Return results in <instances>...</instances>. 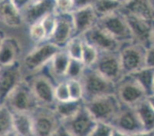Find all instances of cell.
<instances>
[{
    "label": "cell",
    "instance_id": "cell-34",
    "mask_svg": "<svg viewBox=\"0 0 154 136\" xmlns=\"http://www.w3.org/2000/svg\"><path fill=\"white\" fill-rule=\"evenodd\" d=\"M71 99L73 100H82L84 98V87L81 80H68Z\"/></svg>",
    "mask_w": 154,
    "mask_h": 136
},
{
    "label": "cell",
    "instance_id": "cell-29",
    "mask_svg": "<svg viewBox=\"0 0 154 136\" xmlns=\"http://www.w3.org/2000/svg\"><path fill=\"white\" fill-rule=\"evenodd\" d=\"M100 52L94 47L84 41L82 61L87 68H92L98 60Z\"/></svg>",
    "mask_w": 154,
    "mask_h": 136
},
{
    "label": "cell",
    "instance_id": "cell-46",
    "mask_svg": "<svg viewBox=\"0 0 154 136\" xmlns=\"http://www.w3.org/2000/svg\"><path fill=\"white\" fill-rule=\"evenodd\" d=\"M5 136H18V135L16 134H15V133L14 132V131H12V132L9 133V134H6V135H5Z\"/></svg>",
    "mask_w": 154,
    "mask_h": 136
},
{
    "label": "cell",
    "instance_id": "cell-6",
    "mask_svg": "<svg viewBox=\"0 0 154 136\" xmlns=\"http://www.w3.org/2000/svg\"><path fill=\"white\" fill-rule=\"evenodd\" d=\"M31 115L35 136H53L61 124L54 108L39 106Z\"/></svg>",
    "mask_w": 154,
    "mask_h": 136
},
{
    "label": "cell",
    "instance_id": "cell-25",
    "mask_svg": "<svg viewBox=\"0 0 154 136\" xmlns=\"http://www.w3.org/2000/svg\"><path fill=\"white\" fill-rule=\"evenodd\" d=\"M139 84L145 92L146 97L153 94L154 68L144 67L133 74H128Z\"/></svg>",
    "mask_w": 154,
    "mask_h": 136
},
{
    "label": "cell",
    "instance_id": "cell-27",
    "mask_svg": "<svg viewBox=\"0 0 154 136\" xmlns=\"http://www.w3.org/2000/svg\"><path fill=\"white\" fill-rule=\"evenodd\" d=\"M122 6L123 4L117 0H95L92 4V7L98 19L117 12Z\"/></svg>",
    "mask_w": 154,
    "mask_h": 136
},
{
    "label": "cell",
    "instance_id": "cell-28",
    "mask_svg": "<svg viewBox=\"0 0 154 136\" xmlns=\"http://www.w3.org/2000/svg\"><path fill=\"white\" fill-rule=\"evenodd\" d=\"M13 131V113L6 105L0 106V136Z\"/></svg>",
    "mask_w": 154,
    "mask_h": 136
},
{
    "label": "cell",
    "instance_id": "cell-5",
    "mask_svg": "<svg viewBox=\"0 0 154 136\" xmlns=\"http://www.w3.org/2000/svg\"><path fill=\"white\" fill-rule=\"evenodd\" d=\"M61 49L49 41L38 44L25 57L23 66L25 69L34 74L38 73L44 67L48 65L51 59Z\"/></svg>",
    "mask_w": 154,
    "mask_h": 136
},
{
    "label": "cell",
    "instance_id": "cell-22",
    "mask_svg": "<svg viewBox=\"0 0 154 136\" xmlns=\"http://www.w3.org/2000/svg\"><path fill=\"white\" fill-rule=\"evenodd\" d=\"M70 61L71 57L66 50L61 49L53 57L48 65L50 67V73L57 79L61 80V81L64 80Z\"/></svg>",
    "mask_w": 154,
    "mask_h": 136
},
{
    "label": "cell",
    "instance_id": "cell-32",
    "mask_svg": "<svg viewBox=\"0 0 154 136\" xmlns=\"http://www.w3.org/2000/svg\"><path fill=\"white\" fill-rule=\"evenodd\" d=\"M29 35L31 40L37 44H42L48 41L47 34L40 22L29 26Z\"/></svg>",
    "mask_w": 154,
    "mask_h": 136
},
{
    "label": "cell",
    "instance_id": "cell-26",
    "mask_svg": "<svg viewBox=\"0 0 154 136\" xmlns=\"http://www.w3.org/2000/svg\"><path fill=\"white\" fill-rule=\"evenodd\" d=\"M143 130L154 131V109L146 101V98L135 106Z\"/></svg>",
    "mask_w": 154,
    "mask_h": 136
},
{
    "label": "cell",
    "instance_id": "cell-48",
    "mask_svg": "<svg viewBox=\"0 0 154 136\" xmlns=\"http://www.w3.org/2000/svg\"><path fill=\"white\" fill-rule=\"evenodd\" d=\"M152 45H154V31H153V33H152Z\"/></svg>",
    "mask_w": 154,
    "mask_h": 136
},
{
    "label": "cell",
    "instance_id": "cell-37",
    "mask_svg": "<svg viewBox=\"0 0 154 136\" xmlns=\"http://www.w3.org/2000/svg\"><path fill=\"white\" fill-rule=\"evenodd\" d=\"M56 19H57V16H56V13L54 12V13L48 15L47 16L45 17L44 19L40 22L42 25H43V27H44L45 30L46 32V34H47L48 40L51 37V34H52L54 27H55Z\"/></svg>",
    "mask_w": 154,
    "mask_h": 136
},
{
    "label": "cell",
    "instance_id": "cell-43",
    "mask_svg": "<svg viewBox=\"0 0 154 136\" xmlns=\"http://www.w3.org/2000/svg\"><path fill=\"white\" fill-rule=\"evenodd\" d=\"M111 136H131V134H128V133L127 132H124V131H121V130L117 129V128L113 127V132H112Z\"/></svg>",
    "mask_w": 154,
    "mask_h": 136
},
{
    "label": "cell",
    "instance_id": "cell-18",
    "mask_svg": "<svg viewBox=\"0 0 154 136\" xmlns=\"http://www.w3.org/2000/svg\"><path fill=\"white\" fill-rule=\"evenodd\" d=\"M55 12V0L32 2L22 12L24 22L29 26L41 22L48 15Z\"/></svg>",
    "mask_w": 154,
    "mask_h": 136
},
{
    "label": "cell",
    "instance_id": "cell-19",
    "mask_svg": "<svg viewBox=\"0 0 154 136\" xmlns=\"http://www.w3.org/2000/svg\"><path fill=\"white\" fill-rule=\"evenodd\" d=\"M20 43L15 38L6 36L0 47V66H9L19 61Z\"/></svg>",
    "mask_w": 154,
    "mask_h": 136
},
{
    "label": "cell",
    "instance_id": "cell-23",
    "mask_svg": "<svg viewBox=\"0 0 154 136\" xmlns=\"http://www.w3.org/2000/svg\"><path fill=\"white\" fill-rule=\"evenodd\" d=\"M13 113V131L18 136H35L31 113Z\"/></svg>",
    "mask_w": 154,
    "mask_h": 136
},
{
    "label": "cell",
    "instance_id": "cell-30",
    "mask_svg": "<svg viewBox=\"0 0 154 136\" xmlns=\"http://www.w3.org/2000/svg\"><path fill=\"white\" fill-rule=\"evenodd\" d=\"M83 46L84 40L82 37H73L68 41L64 50H66L71 59L82 61Z\"/></svg>",
    "mask_w": 154,
    "mask_h": 136
},
{
    "label": "cell",
    "instance_id": "cell-44",
    "mask_svg": "<svg viewBox=\"0 0 154 136\" xmlns=\"http://www.w3.org/2000/svg\"><path fill=\"white\" fill-rule=\"evenodd\" d=\"M146 101L148 102L149 105H150L151 107L154 109V94L149 95L146 97Z\"/></svg>",
    "mask_w": 154,
    "mask_h": 136
},
{
    "label": "cell",
    "instance_id": "cell-31",
    "mask_svg": "<svg viewBox=\"0 0 154 136\" xmlns=\"http://www.w3.org/2000/svg\"><path fill=\"white\" fill-rule=\"evenodd\" d=\"M86 68L82 61L71 59L67 70L65 80H82Z\"/></svg>",
    "mask_w": 154,
    "mask_h": 136
},
{
    "label": "cell",
    "instance_id": "cell-8",
    "mask_svg": "<svg viewBox=\"0 0 154 136\" xmlns=\"http://www.w3.org/2000/svg\"><path fill=\"white\" fill-rule=\"evenodd\" d=\"M32 88L39 106L54 108L56 103L54 86L48 76L38 73L25 77Z\"/></svg>",
    "mask_w": 154,
    "mask_h": 136
},
{
    "label": "cell",
    "instance_id": "cell-14",
    "mask_svg": "<svg viewBox=\"0 0 154 136\" xmlns=\"http://www.w3.org/2000/svg\"><path fill=\"white\" fill-rule=\"evenodd\" d=\"M61 123L75 136H89L97 121L84 105L75 116Z\"/></svg>",
    "mask_w": 154,
    "mask_h": 136
},
{
    "label": "cell",
    "instance_id": "cell-9",
    "mask_svg": "<svg viewBox=\"0 0 154 136\" xmlns=\"http://www.w3.org/2000/svg\"><path fill=\"white\" fill-rule=\"evenodd\" d=\"M83 40L100 53L119 52L121 44L97 24L82 36Z\"/></svg>",
    "mask_w": 154,
    "mask_h": 136
},
{
    "label": "cell",
    "instance_id": "cell-51",
    "mask_svg": "<svg viewBox=\"0 0 154 136\" xmlns=\"http://www.w3.org/2000/svg\"></svg>",
    "mask_w": 154,
    "mask_h": 136
},
{
    "label": "cell",
    "instance_id": "cell-3",
    "mask_svg": "<svg viewBox=\"0 0 154 136\" xmlns=\"http://www.w3.org/2000/svg\"><path fill=\"white\" fill-rule=\"evenodd\" d=\"M5 105L12 113H31L39 106L34 92L25 78L11 92Z\"/></svg>",
    "mask_w": 154,
    "mask_h": 136
},
{
    "label": "cell",
    "instance_id": "cell-20",
    "mask_svg": "<svg viewBox=\"0 0 154 136\" xmlns=\"http://www.w3.org/2000/svg\"><path fill=\"white\" fill-rule=\"evenodd\" d=\"M120 10L154 22V6L150 0H129Z\"/></svg>",
    "mask_w": 154,
    "mask_h": 136
},
{
    "label": "cell",
    "instance_id": "cell-50",
    "mask_svg": "<svg viewBox=\"0 0 154 136\" xmlns=\"http://www.w3.org/2000/svg\"><path fill=\"white\" fill-rule=\"evenodd\" d=\"M153 94H154V83H153Z\"/></svg>",
    "mask_w": 154,
    "mask_h": 136
},
{
    "label": "cell",
    "instance_id": "cell-39",
    "mask_svg": "<svg viewBox=\"0 0 154 136\" xmlns=\"http://www.w3.org/2000/svg\"><path fill=\"white\" fill-rule=\"evenodd\" d=\"M11 1L22 12L32 3V0H11Z\"/></svg>",
    "mask_w": 154,
    "mask_h": 136
},
{
    "label": "cell",
    "instance_id": "cell-1",
    "mask_svg": "<svg viewBox=\"0 0 154 136\" xmlns=\"http://www.w3.org/2000/svg\"><path fill=\"white\" fill-rule=\"evenodd\" d=\"M84 102L110 94H117V85L99 74L94 68H86L82 78Z\"/></svg>",
    "mask_w": 154,
    "mask_h": 136
},
{
    "label": "cell",
    "instance_id": "cell-11",
    "mask_svg": "<svg viewBox=\"0 0 154 136\" xmlns=\"http://www.w3.org/2000/svg\"><path fill=\"white\" fill-rule=\"evenodd\" d=\"M117 85V96L123 105L135 107L146 98L142 87L130 75L124 76Z\"/></svg>",
    "mask_w": 154,
    "mask_h": 136
},
{
    "label": "cell",
    "instance_id": "cell-24",
    "mask_svg": "<svg viewBox=\"0 0 154 136\" xmlns=\"http://www.w3.org/2000/svg\"><path fill=\"white\" fill-rule=\"evenodd\" d=\"M85 105L83 99L73 100L70 99L65 102H56L54 109L61 122L75 116Z\"/></svg>",
    "mask_w": 154,
    "mask_h": 136
},
{
    "label": "cell",
    "instance_id": "cell-33",
    "mask_svg": "<svg viewBox=\"0 0 154 136\" xmlns=\"http://www.w3.org/2000/svg\"><path fill=\"white\" fill-rule=\"evenodd\" d=\"M54 97L56 102H65L71 99L68 80L60 81L54 86Z\"/></svg>",
    "mask_w": 154,
    "mask_h": 136
},
{
    "label": "cell",
    "instance_id": "cell-36",
    "mask_svg": "<svg viewBox=\"0 0 154 136\" xmlns=\"http://www.w3.org/2000/svg\"><path fill=\"white\" fill-rule=\"evenodd\" d=\"M75 10L73 0H55V13L57 15L71 14Z\"/></svg>",
    "mask_w": 154,
    "mask_h": 136
},
{
    "label": "cell",
    "instance_id": "cell-38",
    "mask_svg": "<svg viewBox=\"0 0 154 136\" xmlns=\"http://www.w3.org/2000/svg\"><path fill=\"white\" fill-rule=\"evenodd\" d=\"M146 67L154 68V45L146 50Z\"/></svg>",
    "mask_w": 154,
    "mask_h": 136
},
{
    "label": "cell",
    "instance_id": "cell-45",
    "mask_svg": "<svg viewBox=\"0 0 154 136\" xmlns=\"http://www.w3.org/2000/svg\"><path fill=\"white\" fill-rule=\"evenodd\" d=\"M5 37H6L5 34L4 33L3 31L0 29V47H1V44H2V41H3L4 38H5Z\"/></svg>",
    "mask_w": 154,
    "mask_h": 136
},
{
    "label": "cell",
    "instance_id": "cell-35",
    "mask_svg": "<svg viewBox=\"0 0 154 136\" xmlns=\"http://www.w3.org/2000/svg\"><path fill=\"white\" fill-rule=\"evenodd\" d=\"M113 126L110 123L97 122L89 136H111Z\"/></svg>",
    "mask_w": 154,
    "mask_h": 136
},
{
    "label": "cell",
    "instance_id": "cell-21",
    "mask_svg": "<svg viewBox=\"0 0 154 136\" xmlns=\"http://www.w3.org/2000/svg\"><path fill=\"white\" fill-rule=\"evenodd\" d=\"M0 22L10 28H18L24 22L22 12L11 0H0Z\"/></svg>",
    "mask_w": 154,
    "mask_h": 136
},
{
    "label": "cell",
    "instance_id": "cell-4",
    "mask_svg": "<svg viewBox=\"0 0 154 136\" xmlns=\"http://www.w3.org/2000/svg\"><path fill=\"white\" fill-rule=\"evenodd\" d=\"M146 50L135 41L121 44L119 55L124 75L133 74L146 67Z\"/></svg>",
    "mask_w": 154,
    "mask_h": 136
},
{
    "label": "cell",
    "instance_id": "cell-10",
    "mask_svg": "<svg viewBox=\"0 0 154 136\" xmlns=\"http://www.w3.org/2000/svg\"><path fill=\"white\" fill-rule=\"evenodd\" d=\"M92 68L116 84L125 76L123 72L119 52L100 53L98 60Z\"/></svg>",
    "mask_w": 154,
    "mask_h": 136
},
{
    "label": "cell",
    "instance_id": "cell-17",
    "mask_svg": "<svg viewBox=\"0 0 154 136\" xmlns=\"http://www.w3.org/2000/svg\"><path fill=\"white\" fill-rule=\"evenodd\" d=\"M74 23V37H82L85 32L93 28L98 21L92 5L75 9L71 13Z\"/></svg>",
    "mask_w": 154,
    "mask_h": 136
},
{
    "label": "cell",
    "instance_id": "cell-7",
    "mask_svg": "<svg viewBox=\"0 0 154 136\" xmlns=\"http://www.w3.org/2000/svg\"><path fill=\"white\" fill-rule=\"evenodd\" d=\"M97 24L120 44L134 41L125 16L120 10L100 18Z\"/></svg>",
    "mask_w": 154,
    "mask_h": 136
},
{
    "label": "cell",
    "instance_id": "cell-40",
    "mask_svg": "<svg viewBox=\"0 0 154 136\" xmlns=\"http://www.w3.org/2000/svg\"><path fill=\"white\" fill-rule=\"evenodd\" d=\"M75 3V9L84 8V7L92 5L95 0H73Z\"/></svg>",
    "mask_w": 154,
    "mask_h": 136
},
{
    "label": "cell",
    "instance_id": "cell-42",
    "mask_svg": "<svg viewBox=\"0 0 154 136\" xmlns=\"http://www.w3.org/2000/svg\"><path fill=\"white\" fill-rule=\"evenodd\" d=\"M131 136H154V131H146V130H143V131L134 133V134H131Z\"/></svg>",
    "mask_w": 154,
    "mask_h": 136
},
{
    "label": "cell",
    "instance_id": "cell-16",
    "mask_svg": "<svg viewBox=\"0 0 154 136\" xmlns=\"http://www.w3.org/2000/svg\"><path fill=\"white\" fill-rule=\"evenodd\" d=\"M111 125L114 128L130 134L143 130L135 108L123 104L121 110Z\"/></svg>",
    "mask_w": 154,
    "mask_h": 136
},
{
    "label": "cell",
    "instance_id": "cell-12",
    "mask_svg": "<svg viewBox=\"0 0 154 136\" xmlns=\"http://www.w3.org/2000/svg\"><path fill=\"white\" fill-rule=\"evenodd\" d=\"M22 79L19 61L12 65L0 66V106L5 104L7 98Z\"/></svg>",
    "mask_w": 154,
    "mask_h": 136
},
{
    "label": "cell",
    "instance_id": "cell-15",
    "mask_svg": "<svg viewBox=\"0 0 154 136\" xmlns=\"http://www.w3.org/2000/svg\"><path fill=\"white\" fill-rule=\"evenodd\" d=\"M56 25L51 37L47 41H49L61 49H64L70 40L74 37L75 29L72 15L71 14L57 15Z\"/></svg>",
    "mask_w": 154,
    "mask_h": 136
},
{
    "label": "cell",
    "instance_id": "cell-47",
    "mask_svg": "<svg viewBox=\"0 0 154 136\" xmlns=\"http://www.w3.org/2000/svg\"><path fill=\"white\" fill-rule=\"evenodd\" d=\"M118 2H120V3H122L123 5H124V3H126V2H127V1H129V0H117Z\"/></svg>",
    "mask_w": 154,
    "mask_h": 136
},
{
    "label": "cell",
    "instance_id": "cell-2",
    "mask_svg": "<svg viewBox=\"0 0 154 136\" xmlns=\"http://www.w3.org/2000/svg\"><path fill=\"white\" fill-rule=\"evenodd\" d=\"M85 106L97 122L112 124L121 110L122 103L117 94H110L85 102Z\"/></svg>",
    "mask_w": 154,
    "mask_h": 136
},
{
    "label": "cell",
    "instance_id": "cell-49",
    "mask_svg": "<svg viewBox=\"0 0 154 136\" xmlns=\"http://www.w3.org/2000/svg\"><path fill=\"white\" fill-rule=\"evenodd\" d=\"M39 1H41V0H32V2H39Z\"/></svg>",
    "mask_w": 154,
    "mask_h": 136
},
{
    "label": "cell",
    "instance_id": "cell-13",
    "mask_svg": "<svg viewBox=\"0 0 154 136\" xmlns=\"http://www.w3.org/2000/svg\"><path fill=\"white\" fill-rule=\"evenodd\" d=\"M122 13L125 16L134 41L146 49L150 47L152 45V37L154 31V22L131 14Z\"/></svg>",
    "mask_w": 154,
    "mask_h": 136
},
{
    "label": "cell",
    "instance_id": "cell-41",
    "mask_svg": "<svg viewBox=\"0 0 154 136\" xmlns=\"http://www.w3.org/2000/svg\"><path fill=\"white\" fill-rule=\"evenodd\" d=\"M53 136H75L73 134H71L66 128L65 126L61 123V125L58 127V128L57 129V131H55V133L54 134Z\"/></svg>",
    "mask_w": 154,
    "mask_h": 136
}]
</instances>
